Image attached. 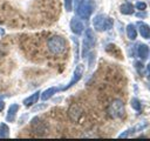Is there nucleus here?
Instances as JSON below:
<instances>
[{"instance_id":"12","label":"nucleus","mask_w":150,"mask_h":141,"mask_svg":"<svg viewBox=\"0 0 150 141\" xmlns=\"http://www.w3.org/2000/svg\"><path fill=\"white\" fill-rule=\"evenodd\" d=\"M137 54H138V56H139L142 60H145V59L148 58V55H149V47H148L146 45H144V43L138 45Z\"/></svg>"},{"instance_id":"14","label":"nucleus","mask_w":150,"mask_h":141,"mask_svg":"<svg viewBox=\"0 0 150 141\" xmlns=\"http://www.w3.org/2000/svg\"><path fill=\"white\" fill-rule=\"evenodd\" d=\"M120 11H121L122 14L129 15V14H132V13H134V6H132L130 2H125V4H123V5L120 7Z\"/></svg>"},{"instance_id":"15","label":"nucleus","mask_w":150,"mask_h":141,"mask_svg":"<svg viewBox=\"0 0 150 141\" xmlns=\"http://www.w3.org/2000/svg\"><path fill=\"white\" fill-rule=\"evenodd\" d=\"M59 90V88H56V87H50V88H48V89H46L42 94H41V99L45 101V100H48L49 98H52L56 92Z\"/></svg>"},{"instance_id":"19","label":"nucleus","mask_w":150,"mask_h":141,"mask_svg":"<svg viewBox=\"0 0 150 141\" xmlns=\"http://www.w3.org/2000/svg\"><path fill=\"white\" fill-rule=\"evenodd\" d=\"M64 8L67 12H70L73 9V0H64Z\"/></svg>"},{"instance_id":"24","label":"nucleus","mask_w":150,"mask_h":141,"mask_svg":"<svg viewBox=\"0 0 150 141\" xmlns=\"http://www.w3.org/2000/svg\"><path fill=\"white\" fill-rule=\"evenodd\" d=\"M148 70H149V72H150V63H149V65H148Z\"/></svg>"},{"instance_id":"10","label":"nucleus","mask_w":150,"mask_h":141,"mask_svg":"<svg viewBox=\"0 0 150 141\" xmlns=\"http://www.w3.org/2000/svg\"><path fill=\"white\" fill-rule=\"evenodd\" d=\"M19 110V105L18 103H13L9 106L8 108V112H7V115H6V121L8 122H13L15 120V116H16V113Z\"/></svg>"},{"instance_id":"3","label":"nucleus","mask_w":150,"mask_h":141,"mask_svg":"<svg viewBox=\"0 0 150 141\" xmlns=\"http://www.w3.org/2000/svg\"><path fill=\"white\" fill-rule=\"evenodd\" d=\"M47 46L53 54H61L66 49V40L62 36L54 35L48 40Z\"/></svg>"},{"instance_id":"25","label":"nucleus","mask_w":150,"mask_h":141,"mask_svg":"<svg viewBox=\"0 0 150 141\" xmlns=\"http://www.w3.org/2000/svg\"><path fill=\"white\" fill-rule=\"evenodd\" d=\"M149 79H150V75H149Z\"/></svg>"},{"instance_id":"5","label":"nucleus","mask_w":150,"mask_h":141,"mask_svg":"<svg viewBox=\"0 0 150 141\" xmlns=\"http://www.w3.org/2000/svg\"><path fill=\"white\" fill-rule=\"evenodd\" d=\"M95 45V35H94V32L88 28L86 31V34H84V39H83V45H82V56L86 58L89 53V51L94 47Z\"/></svg>"},{"instance_id":"2","label":"nucleus","mask_w":150,"mask_h":141,"mask_svg":"<svg viewBox=\"0 0 150 141\" xmlns=\"http://www.w3.org/2000/svg\"><path fill=\"white\" fill-rule=\"evenodd\" d=\"M114 25V21L111 18L105 16L103 14H97L93 19V26L96 31L102 32V31H109Z\"/></svg>"},{"instance_id":"9","label":"nucleus","mask_w":150,"mask_h":141,"mask_svg":"<svg viewBox=\"0 0 150 141\" xmlns=\"http://www.w3.org/2000/svg\"><path fill=\"white\" fill-rule=\"evenodd\" d=\"M32 128H33L34 133H36V134H43L45 130H46L45 123H43V122L40 120V118H38V116L32 120Z\"/></svg>"},{"instance_id":"21","label":"nucleus","mask_w":150,"mask_h":141,"mask_svg":"<svg viewBox=\"0 0 150 141\" xmlns=\"http://www.w3.org/2000/svg\"><path fill=\"white\" fill-rule=\"evenodd\" d=\"M46 107H47V105H46V103H42V105H38V106H35V107L33 108V112H36V110L43 109V108H46Z\"/></svg>"},{"instance_id":"22","label":"nucleus","mask_w":150,"mask_h":141,"mask_svg":"<svg viewBox=\"0 0 150 141\" xmlns=\"http://www.w3.org/2000/svg\"><path fill=\"white\" fill-rule=\"evenodd\" d=\"M4 107H5V101L2 100V98H0V112L4 109Z\"/></svg>"},{"instance_id":"18","label":"nucleus","mask_w":150,"mask_h":141,"mask_svg":"<svg viewBox=\"0 0 150 141\" xmlns=\"http://www.w3.org/2000/svg\"><path fill=\"white\" fill-rule=\"evenodd\" d=\"M130 105H131V107H132L135 110H141V102H139L138 99L132 98L131 101H130Z\"/></svg>"},{"instance_id":"13","label":"nucleus","mask_w":150,"mask_h":141,"mask_svg":"<svg viewBox=\"0 0 150 141\" xmlns=\"http://www.w3.org/2000/svg\"><path fill=\"white\" fill-rule=\"evenodd\" d=\"M138 31L139 34L144 38V39H150V27L146 24H138Z\"/></svg>"},{"instance_id":"7","label":"nucleus","mask_w":150,"mask_h":141,"mask_svg":"<svg viewBox=\"0 0 150 141\" xmlns=\"http://www.w3.org/2000/svg\"><path fill=\"white\" fill-rule=\"evenodd\" d=\"M68 116L73 122H77L80 120V118L82 116V109L79 105H71L68 109Z\"/></svg>"},{"instance_id":"11","label":"nucleus","mask_w":150,"mask_h":141,"mask_svg":"<svg viewBox=\"0 0 150 141\" xmlns=\"http://www.w3.org/2000/svg\"><path fill=\"white\" fill-rule=\"evenodd\" d=\"M40 92L38 90V92H35V93H33L30 96H28V98H26L25 100H23V105L25 106H32V105H35L36 102H38V100H39V96H40Z\"/></svg>"},{"instance_id":"6","label":"nucleus","mask_w":150,"mask_h":141,"mask_svg":"<svg viewBox=\"0 0 150 141\" xmlns=\"http://www.w3.org/2000/svg\"><path fill=\"white\" fill-rule=\"evenodd\" d=\"M83 72H84V66L83 65H77L76 67H75V70H74V74H73V78H71V80L68 82V85L67 86H64L63 88H62V90H66V89H68V88H70V87H73L75 83H77L80 80H81V78H82V75H83Z\"/></svg>"},{"instance_id":"16","label":"nucleus","mask_w":150,"mask_h":141,"mask_svg":"<svg viewBox=\"0 0 150 141\" xmlns=\"http://www.w3.org/2000/svg\"><path fill=\"white\" fill-rule=\"evenodd\" d=\"M127 35H128V38H129L130 40H135V39H136L137 32H136V28H135V26H134L132 24H129V25L127 26Z\"/></svg>"},{"instance_id":"17","label":"nucleus","mask_w":150,"mask_h":141,"mask_svg":"<svg viewBox=\"0 0 150 141\" xmlns=\"http://www.w3.org/2000/svg\"><path fill=\"white\" fill-rule=\"evenodd\" d=\"M9 136V128L6 123H0V137H8Z\"/></svg>"},{"instance_id":"20","label":"nucleus","mask_w":150,"mask_h":141,"mask_svg":"<svg viewBox=\"0 0 150 141\" xmlns=\"http://www.w3.org/2000/svg\"><path fill=\"white\" fill-rule=\"evenodd\" d=\"M136 8L137 9H139V11H144L145 8H146V4L145 2H142V1H138V2H136Z\"/></svg>"},{"instance_id":"23","label":"nucleus","mask_w":150,"mask_h":141,"mask_svg":"<svg viewBox=\"0 0 150 141\" xmlns=\"http://www.w3.org/2000/svg\"><path fill=\"white\" fill-rule=\"evenodd\" d=\"M137 16H145V14H144V13H142V14H141V13H138V14H137Z\"/></svg>"},{"instance_id":"4","label":"nucleus","mask_w":150,"mask_h":141,"mask_svg":"<svg viewBox=\"0 0 150 141\" xmlns=\"http://www.w3.org/2000/svg\"><path fill=\"white\" fill-rule=\"evenodd\" d=\"M108 113L110 115V118L112 119H118V118H122L124 116V105H123V101L120 100V99H116L114 100L110 105H109V108H108Z\"/></svg>"},{"instance_id":"8","label":"nucleus","mask_w":150,"mask_h":141,"mask_svg":"<svg viewBox=\"0 0 150 141\" xmlns=\"http://www.w3.org/2000/svg\"><path fill=\"white\" fill-rule=\"evenodd\" d=\"M83 28H84V26H83V24H82V21L80 19H77L75 16L71 18V20H70V29H71L73 33L79 35V34H81L83 32Z\"/></svg>"},{"instance_id":"1","label":"nucleus","mask_w":150,"mask_h":141,"mask_svg":"<svg viewBox=\"0 0 150 141\" xmlns=\"http://www.w3.org/2000/svg\"><path fill=\"white\" fill-rule=\"evenodd\" d=\"M95 7L94 0H75V11L79 18L89 19Z\"/></svg>"}]
</instances>
